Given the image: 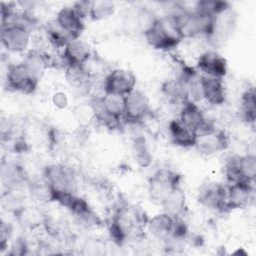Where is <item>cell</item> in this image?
I'll return each mask as SVG.
<instances>
[{
	"label": "cell",
	"instance_id": "obj_1",
	"mask_svg": "<svg viewBox=\"0 0 256 256\" xmlns=\"http://www.w3.org/2000/svg\"><path fill=\"white\" fill-rule=\"evenodd\" d=\"M148 218L141 207L122 203L111 216L108 224L109 235L118 245L129 240H140L144 237Z\"/></svg>",
	"mask_w": 256,
	"mask_h": 256
},
{
	"label": "cell",
	"instance_id": "obj_2",
	"mask_svg": "<svg viewBox=\"0 0 256 256\" xmlns=\"http://www.w3.org/2000/svg\"><path fill=\"white\" fill-rule=\"evenodd\" d=\"M143 36L150 47L164 52L177 48L181 41L184 40L179 25L171 14L156 17L143 31Z\"/></svg>",
	"mask_w": 256,
	"mask_h": 256
},
{
	"label": "cell",
	"instance_id": "obj_3",
	"mask_svg": "<svg viewBox=\"0 0 256 256\" xmlns=\"http://www.w3.org/2000/svg\"><path fill=\"white\" fill-rule=\"evenodd\" d=\"M42 178L48 183L54 193V202L68 194H78L79 184L74 170L61 163L47 165L42 172Z\"/></svg>",
	"mask_w": 256,
	"mask_h": 256
},
{
	"label": "cell",
	"instance_id": "obj_4",
	"mask_svg": "<svg viewBox=\"0 0 256 256\" xmlns=\"http://www.w3.org/2000/svg\"><path fill=\"white\" fill-rule=\"evenodd\" d=\"M182 176L169 167H161L154 171L148 179V195L150 200L160 205L167 195L177 186H180Z\"/></svg>",
	"mask_w": 256,
	"mask_h": 256
},
{
	"label": "cell",
	"instance_id": "obj_5",
	"mask_svg": "<svg viewBox=\"0 0 256 256\" xmlns=\"http://www.w3.org/2000/svg\"><path fill=\"white\" fill-rule=\"evenodd\" d=\"M32 31L18 24L1 26V43L10 53L25 54L30 49Z\"/></svg>",
	"mask_w": 256,
	"mask_h": 256
},
{
	"label": "cell",
	"instance_id": "obj_6",
	"mask_svg": "<svg viewBox=\"0 0 256 256\" xmlns=\"http://www.w3.org/2000/svg\"><path fill=\"white\" fill-rule=\"evenodd\" d=\"M227 185L210 181L205 183L199 190L197 200L204 208L218 213H226Z\"/></svg>",
	"mask_w": 256,
	"mask_h": 256
},
{
	"label": "cell",
	"instance_id": "obj_7",
	"mask_svg": "<svg viewBox=\"0 0 256 256\" xmlns=\"http://www.w3.org/2000/svg\"><path fill=\"white\" fill-rule=\"evenodd\" d=\"M151 112V104L148 96L140 89L135 88L125 96L124 122L138 124L144 121Z\"/></svg>",
	"mask_w": 256,
	"mask_h": 256
},
{
	"label": "cell",
	"instance_id": "obj_8",
	"mask_svg": "<svg viewBox=\"0 0 256 256\" xmlns=\"http://www.w3.org/2000/svg\"><path fill=\"white\" fill-rule=\"evenodd\" d=\"M39 82L27 72L21 62L10 64L7 68L5 83L6 87L11 91L30 95L36 91Z\"/></svg>",
	"mask_w": 256,
	"mask_h": 256
},
{
	"label": "cell",
	"instance_id": "obj_9",
	"mask_svg": "<svg viewBox=\"0 0 256 256\" xmlns=\"http://www.w3.org/2000/svg\"><path fill=\"white\" fill-rule=\"evenodd\" d=\"M137 79L133 71L126 68H115L109 71L103 80V92L126 96L136 88Z\"/></svg>",
	"mask_w": 256,
	"mask_h": 256
},
{
	"label": "cell",
	"instance_id": "obj_10",
	"mask_svg": "<svg viewBox=\"0 0 256 256\" xmlns=\"http://www.w3.org/2000/svg\"><path fill=\"white\" fill-rule=\"evenodd\" d=\"M177 119L186 127L195 131L197 134L214 129L212 123L208 120L206 114L200 108L198 103L190 100L181 105Z\"/></svg>",
	"mask_w": 256,
	"mask_h": 256
},
{
	"label": "cell",
	"instance_id": "obj_11",
	"mask_svg": "<svg viewBox=\"0 0 256 256\" xmlns=\"http://www.w3.org/2000/svg\"><path fill=\"white\" fill-rule=\"evenodd\" d=\"M230 145V139L223 130L212 129L210 131L198 134L194 148L205 157H210L225 151Z\"/></svg>",
	"mask_w": 256,
	"mask_h": 256
},
{
	"label": "cell",
	"instance_id": "obj_12",
	"mask_svg": "<svg viewBox=\"0 0 256 256\" xmlns=\"http://www.w3.org/2000/svg\"><path fill=\"white\" fill-rule=\"evenodd\" d=\"M254 182L240 180L227 184L226 209L227 212L246 208L253 199Z\"/></svg>",
	"mask_w": 256,
	"mask_h": 256
},
{
	"label": "cell",
	"instance_id": "obj_13",
	"mask_svg": "<svg viewBox=\"0 0 256 256\" xmlns=\"http://www.w3.org/2000/svg\"><path fill=\"white\" fill-rule=\"evenodd\" d=\"M196 69L202 75L224 79L228 73V63L220 53L209 50L201 53L197 57Z\"/></svg>",
	"mask_w": 256,
	"mask_h": 256
},
{
	"label": "cell",
	"instance_id": "obj_14",
	"mask_svg": "<svg viewBox=\"0 0 256 256\" xmlns=\"http://www.w3.org/2000/svg\"><path fill=\"white\" fill-rule=\"evenodd\" d=\"M84 21L85 20L75 12L72 5H69L63 6L58 10L54 22L70 37V39H76L81 37L85 29Z\"/></svg>",
	"mask_w": 256,
	"mask_h": 256
},
{
	"label": "cell",
	"instance_id": "obj_15",
	"mask_svg": "<svg viewBox=\"0 0 256 256\" xmlns=\"http://www.w3.org/2000/svg\"><path fill=\"white\" fill-rule=\"evenodd\" d=\"M201 87L203 101L213 106H220L227 98V88L222 78L201 74Z\"/></svg>",
	"mask_w": 256,
	"mask_h": 256
},
{
	"label": "cell",
	"instance_id": "obj_16",
	"mask_svg": "<svg viewBox=\"0 0 256 256\" xmlns=\"http://www.w3.org/2000/svg\"><path fill=\"white\" fill-rule=\"evenodd\" d=\"M21 63L27 72L38 81H40L45 72L51 68L50 54L37 48L30 49L25 53Z\"/></svg>",
	"mask_w": 256,
	"mask_h": 256
},
{
	"label": "cell",
	"instance_id": "obj_17",
	"mask_svg": "<svg viewBox=\"0 0 256 256\" xmlns=\"http://www.w3.org/2000/svg\"><path fill=\"white\" fill-rule=\"evenodd\" d=\"M175 225V218L171 217L165 212L158 213L151 218H148L146 230L152 237L165 243L173 236Z\"/></svg>",
	"mask_w": 256,
	"mask_h": 256
},
{
	"label": "cell",
	"instance_id": "obj_18",
	"mask_svg": "<svg viewBox=\"0 0 256 256\" xmlns=\"http://www.w3.org/2000/svg\"><path fill=\"white\" fill-rule=\"evenodd\" d=\"M67 64L86 65L92 56L90 45L81 37L71 39L61 51Z\"/></svg>",
	"mask_w": 256,
	"mask_h": 256
},
{
	"label": "cell",
	"instance_id": "obj_19",
	"mask_svg": "<svg viewBox=\"0 0 256 256\" xmlns=\"http://www.w3.org/2000/svg\"><path fill=\"white\" fill-rule=\"evenodd\" d=\"M1 181L6 189L21 188L28 181L25 169L13 160H4L1 165Z\"/></svg>",
	"mask_w": 256,
	"mask_h": 256
},
{
	"label": "cell",
	"instance_id": "obj_20",
	"mask_svg": "<svg viewBox=\"0 0 256 256\" xmlns=\"http://www.w3.org/2000/svg\"><path fill=\"white\" fill-rule=\"evenodd\" d=\"M168 135L171 142L182 148H194L198 134L182 124L178 119L168 122Z\"/></svg>",
	"mask_w": 256,
	"mask_h": 256
},
{
	"label": "cell",
	"instance_id": "obj_21",
	"mask_svg": "<svg viewBox=\"0 0 256 256\" xmlns=\"http://www.w3.org/2000/svg\"><path fill=\"white\" fill-rule=\"evenodd\" d=\"M163 212L173 218H184L187 212V197L183 188L175 187L164 199L161 204Z\"/></svg>",
	"mask_w": 256,
	"mask_h": 256
},
{
	"label": "cell",
	"instance_id": "obj_22",
	"mask_svg": "<svg viewBox=\"0 0 256 256\" xmlns=\"http://www.w3.org/2000/svg\"><path fill=\"white\" fill-rule=\"evenodd\" d=\"M64 71V78L67 84L77 90H86L91 86L92 74L86 65L68 64Z\"/></svg>",
	"mask_w": 256,
	"mask_h": 256
},
{
	"label": "cell",
	"instance_id": "obj_23",
	"mask_svg": "<svg viewBox=\"0 0 256 256\" xmlns=\"http://www.w3.org/2000/svg\"><path fill=\"white\" fill-rule=\"evenodd\" d=\"M161 93L164 98L173 104H183L188 101L187 91L184 83L178 79L173 78L165 81L161 86Z\"/></svg>",
	"mask_w": 256,
	"mask_h": 256
},
{
	"label": "cell",
	"instance_id": "obj_24",
	"mask_svg": "<svg viewBox=\"0 0 256 256\" xmlns=\"http://www.w3.org/2000/svg\"><path fill=\"white\" fill-rule=\"evenodd\" d=\"M18 223L26 229L34 230L42 227L44 214L37 208L32 206H23L14 214Z\"/></svg>",
	"mask_w": 256,
	"mask_h": 256
},
{
	"label": "cell",
	"instance_id": "obj_25",
	"mask_svg": "<svg viewBox=\"0 0 256 256\" xmlns=\"http://www.w3.org/2000/svg\"><path fill=\"white\" fill-rule=\"evenodd\" d=\"M240 112L242 119L249 125H254L256 119V96L254 88L244 91L240 99Z\"/></svg>",
	"mask_w": 256,
	"mask_h": 256
},
{
	"label": "cell",
	"instance_id": "obj_26",
	"mask_svg": "<svg viewBox=\"0 0 256 256\" xmlns=\"http://www.w3.org/2000/svg\"><path fill=\"white\" fill-rule=\"evenodd\" d=\"M223 174L227 184L243 180L241 171V155L232 154L226 158L223 165Z\"/></svg>",
	"mask_w": 256,
	"mask_h": 256
},
{
	"label": "cell",
	"instance_id": "obj_27",
	"mask_svg": "<svg viewBox=\"0 0 256 256\" xmlns=\"http://www.w3.org/2000/svg\"><path fill=\"white\" fill-rule=\"evenodd\" d=\"M116 10L115 3L109 0H93L89 18L93 21H102L110 18Z\"/></svg>",
	"mask_w": 256,
	"mask_h": 256
},
{
	"label": "cell",
	"instance_id": "obj_28",
	"mask_svg": "<svg viewBox=\"0 0 256 256\" xmlns=\"http://www.w3.org/2000/svg\"><path fill=\"white\" fill-rule=\"evenodd\" d=\"M24 195L22 194L20 188L6 189L1 198L2 206L5 210L15 214L19 209H21L24 204Z\"/></svg>",
	"mask_w": 256,
	"mask_h": 256
},
{
	"label": "cell",
	"instance_id": "obj_29",
	"mask_svg": "<svg viewBox=\"0 0 256 256\" xmlns=\"http://www.w3.org/2000/svg\"><path fill=\"white\" fill-rule=\"evenodd\" d=\"M45 37L50 46L56 50H63L66 44L71 40L70 37L63 32L54 22L45 27Z\"/></svg>",
	"mask_w": 256,
	"mask_h": 256
},
{
	"label": "cell",
	"instance_id": "obj_30",
	"mask_svg": "<svg viewBox=\"0 0 256 256\" xmlns=\"http://www.w3.org/2000/svg\"><path fill=\"white\" fill-rule=\"evenodd\" d=\"M133 146H134L135 159L138 165L141 167H148L153 161V156L150 153V150L145 142V139L141 136L137 137L134 141Z\"/></svg>",
	"mask_w": 256,
	"mask_h": 256
},
{
	"label": "cell",
	"instance_id": "obj_31",
	"mask_svg": "<svg viewBox=\"0 0 256 256\" xmlns=\"http://www.w3.org/2000/svg\"><path fill=\"white\" fill-rule=\"evenodd\" d=\"M31 193L32 195L42 203H51L54 202V193L48 183L42 178L31 185Z\"/></svg>",
	"mask_w": 256,
	"mask_h": 256
},
{
	"label": "cell",
	"instance_id": "obj_32",
	"mask_svg": "<svg viewBox=\"0 0 256 256\" xmlns=\"http://www.w3.org/2000/svg\"><path fill=\"white\" fill-rule=\"evenodd\" d=\"M241 171L243 180L255 181L256 177V157L254 154L241 155Z\"/></svg>",
	"mask_w": 256,
	"mask_h": 256
},
{
	"label": "cell",
	"instance_id": "obj_33",
	"mask_svg": "<svg viewBox=\"0 0 256 256\" xmlns=\"http://www.w3.org/2000/svg\"><path fill=\"white\" fill-rule=\"evenodd\" d=\"M42 228L44 229L46 234L51 238H59L63 235L62 222L51 215L44 214Z\"/></svg>",
	"mask_w": 256,
	"mask_h": 256
},
{
	"label": "cell",
	"instance_id": "obj_34",
	"mask_svg": "<svg viewBox=\"0 0 256 256\" xmlns=\"http://www.w3.org/2000/svg\"><path fill=\"white\" fill-rule=\"evenodd\" d=\"M74 116L76 121L82 126L87 125L95 120V114L91 103L89 105H78L74 110Z\"/></svg>",
	"mask_w": 256,
	"mask_h": 256
},
{
	"label": "cell",
	"instance_id": "obj_35",
	"mask_svg": "<svg viewBox=\"0 0 256 256\" xmlns=\"http://www.w3.org/2000/svg\"><path fill=\"white\" fill-rule=\"evenodd\" d=\"M27 251L28 244L26 239L23 237H18L12 242L9 251H7V254L10 256H20L27 254Z\"/></svg>",
	"mask_w": 256,
	"mask_h": 256
},
{
	"label": "cell",
	"instance_id": "obj_36",
	"mask_svg": "<svg viewBox=\"0 0 256 256\" xmlns=\"http://www.w3.org/2000/svg\"><path fill=\"white\" fill-rule=\"evenodd\" d=\"M12 229L9 223H5L3 220L1 222L0 228V252L3 253L4 251H8V242L11 237Z\"/></svg>",
	"mask_w": 256,
	"mask_h": 256
},
{
	"label": "cell",
	"instance_id": "obj_37",
	"mask_svg": "<svg viewBox=\"0 0 256 256\" xmlns=\"http://www.w3.org/2000/svg\"><path fill=\"white\" fill-rule=\"evenodd\" d=\"M91 2L90 0H82V1H76L72 4L73 9L75 12L83 19L89 18V13H90V8H91Z\"/></svg>",
	"mask_w": 256,
	"mask_h": 256
},
{
	"label": "cell",
	"instance_id": "obj_38",
	"mask_svg": "<svg viewBox=\"0 0 256 256\" xmlns=\"http://www.w3.org/2000/svg\"><path fill=\"white\" fill-rule=\"evenodd\" d=\"M52 104L59 110L65 109L69 104V98L63 91H57L52 95Z\"/></svg>",
	"mask_w": 256,
	"mask_h": 256
}]
</instances>
